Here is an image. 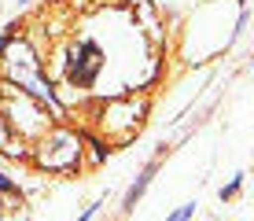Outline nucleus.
<instances>
[{
    "mask_svg": "<svg viewBox=\"0 0 254 221\" xmlns=\"http://www.w3.org/2000/svg\"><path fill=\"white\" fill-rule=\"evenodd\" d=\"M45 166H56V170H63V166H74L77 162V137H70V133H52L45 140Z\"/></svg>",
    "mask_w": 254,
    "mask_h": 221,
    "instance_id": "nucleus-1",
    "label": "nucleus"
},
{
    "mask_svg": "<svg viewBox=\"0 0 254 221\" xmlns=\"http://www.w3.org/2000/svg\"><path fill=\"white\" fill-rule=\"evenodd\" d=\"M191 210H195L191 203H188V207H181V210H173V221H185V218H191Z\"/></svg>",
    "mask_w": 254,
    "mask_h": 221,
    "instance_id": "nucleus-3",
    "label": "nucleus"
},
{
    "mask_svg": "<svg viewBox=\"0 0 254 221\" xmlns=\"http://www.w3.org/2000/svg\"><path fill=\"white\" fill-rule=\"evenodd\" d=\"M100 48H96L92 41H85L81 48L74 52V67H70V81H77V85H89L92 77H96V70H100Z\"/></svg>",
    "mask_w": 254,
    "mask_h": 221,
    "instance_id": "nucleus-2",
    "label": "nucleus"
}]
</instances>
